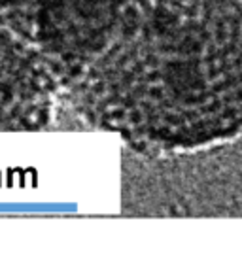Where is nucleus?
<instances>
[{"label": "nucleus", "mask_w": 242, "mask_h": 257, "mask_svg": "<svg viewBox=\"0 0 242 257\" xmlns=\"http://www.w3.org/2000/svg\"><path fill=\"white\" fill-rule=\"evenodd\" d=\"M63 96L142 155L238 140L242 0H129L113 40Z\"/></svg>", "instance_id": "obj_1"}, {"label": "nucleus", "mask_w": 242, "mask_h": 257, "mask_svg": "<svg viewBox=\"0 0 242 257\" xmlns=\"http://www.w3.org/2000/svg\"><path fill=\"white\" fill-rule=\"evenodd\" d=\"M127 4L129 0H33L25 40L38 51L61 93L108 48Z\"/></svg>", "instance_id": "obj_2"}, {"label": "nucleus", "mask_w": 242, "mask_h": 257, "mask_svg": "<svg viewBox=\"0 0 242 257\" xmlns=\"http://www.w3.org/2000/svg\"><path fill=\"white\" fill-rule=\"evenodd\" d=\"M61 87L38 51L0 25V131H40L51 123Z\"/></svg>", "instance_id": "obj_3"}, {"label": "nucleus", "mask_w": 242, "mask_h": 257, "mask_svg": "<svg viewBox=\"0 0 242 257\" xmlns=\"http://www.w3.org/2000/svg\"><path fill=\"white\" fill-rule=\"evenodd\" d=\"M31 6L33 0H0V25L25 38Z\"/></svg>", "instance_id": "obj_4"}]
</instances>
